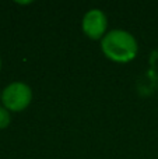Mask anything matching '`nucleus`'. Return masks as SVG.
<instances>
[{"label":"nucleus","mask_w":158,"mask_h":159,"mask_svg":"<svg viewBox=\"0 0 158 159\" xmlns=\"http://www.w3.org/2000/svg\"><path fill=\"white\" fill-rule=\"evenodd\" d=\"M0 96H2V95H0Z\"/></svg>","instance_id":"6"},{"label":"nucleus","mask_w":158,"mask_h":159,"mask_svg":"<svg viewBox=\"0 0 158 159\" xmlns=\"http://www.w3.org/2000/svg\"><path fill=\"white\" fill-rule=\"evenodd\" d=\"M0 101L10 112H22L32 102V89L25 82L14 81L3 89Z\"/></svg>","instance_id":"2"},{"label":"nucleus","mask_w":158,"mask_h":159,"mask_svg":"<svg viewBox=\"0 0 158 159\" xmlns=\"http://www.w3.org/2000/svg\"><path fill=\"white\" fill-rule=\"evenodd\" d=\"M81 28L87 38L92 41H101L106 35V28H108V18L105 13L100 8H91L83 17Z\"/></svg>","instance_id":"3"},{"label":"nucleus","mask_w":158,"mask_h":159,"mask_svg":"<svg viewBox=\"0 0 158 159\" xmlns=\"http://www.w3.org/2000/svg\"><path fill=\"white\" fill-rule=\"evenodd\" d=\"M0 70H2V59H0Z\"/></svg>","instance_id":"5"},{"label":"nucleus","mask_w":158,"mask_h":159,"mask_svg":"<svg viewBox=\"0 0 158 159\" xmlns=\"http://www.w3.org/2000/svg\"><path fill=\"white\" fill-rule=\"evenodd\" d=\"M11 123L10 110H7L4 106H0V130L7 129Z\"/></svg>","instance_id":"4"},{"label":"nucleus","mask_w":158,"mask_h":159,"mask_svg":"<svg viewBox=\"0 0 158 159\" xmlns=\"http://www.w3.org/2000/svg\"><path fill=\"white\" fill-rule=\"evenodd\" d=\"M101 50L106 59L115 63H129L136 59L139 45L129 31L112 30L101 39Z\"/></svg>","instance_id":"1"}]
</instances>
